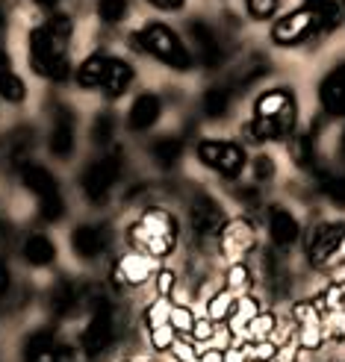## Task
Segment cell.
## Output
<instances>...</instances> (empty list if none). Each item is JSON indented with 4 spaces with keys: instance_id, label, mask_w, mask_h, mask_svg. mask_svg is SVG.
<instances>
[{
    "instance_id": "obj_1",
    "label": "cell",
    "mask_w": 345,
    "mask_h": 362,
    "mask_svg": "<svg viewBox=\"0 0 345 362\" xmlns=\"http://www.w3.org/2000/svg\"><path fill=\"white\" fill-rule=\"evenodd\" d=\"M71 35V21L68 18H50V21L30 35V57L35 74L47 80H65L68 77V59H65V42Z\"/></svg>"
},
{
    "instance_id": "obj_2",
    "label": "cell",
    "mask_w": 345,
    "mask_h": 362,
    "mask_svg": "<svg viewBox=\"0 0 345 362\" xmlns=\"http://www.w3.org/2000/svg\"><path fill=\"white\" fill-rule=\"evenodd\" d=\"M293 124H295V100L289 92L278 88V92H266L257 98L254 124H251V136L257 141L281 139L293 130Z\"/></svg>"
},
{
    "instance_id": "obj_3",
    "label": "cell",
    "mask_w": 345,
    "mask_h": 362,
    "mask_svg": "<svg viewBox=\"0 0 345 362\" xmlns=\"http://www.w3.org/2000/svg\"><path fill=\"white\" fill-rule=\"evenodd\" d=\"M130 239L148 253L151 259H159L171 253L174 242H177V224L169 212L162 209H148L142 215V221L130 230Z\"/></svg>"
},
{
    "instance_id": "obj_4",
    "label": "cell",
    "mask_w": 345,
    "mask_h": 362,
    "mask_svg": "<svg viewBox=\"0 0 345 362\" xmlns=\"http://www.w3.org/2000/svg\"><path fill=\"white\" fill-rule=\"evenodd\" d=\"M133 45L145 53H151V57H157L159 62H166L171 68H180V71H186L192 65V57H189V50L180 45L177 35L166 27V24H148L142 33L133 35Z\"/></svg>"
},
{
    "instance_id": "obj_5",
    "label": "cell",
    "mask_w": 345,
    "mask_h": 362,
    "mask_svg": "<svg viewBox=\"0 0 345 362\" xmlns=\"http://www.w3.org/2000/svg\"><path fill=\"white\" fill-rule=\"evenodd\" d=\"M24 183L27 189L39 197L42 201V212H45V218H60L65 204H62V197H60V189H57V180H53L50 171H45L42 165H27L24 168Z\"/></svg>"
},
{
    "instance_id": "obj_6",
    "label": "cell",
    "mask_w": 345,
    "mask_h": 362,
    "mask_svg": "<svg viewBox=\"0 0 345 362\" xmlns=\"http://www.w3.org/2000/svg\"><path fill=\"white\" fill-rule=\"evenodd\" d=\"M198 156H201L210 168H215L225 177H239L242 165H245V153L242 148L236 144H227V141H201L198 144Z\"/></svg>"
},
{
    "instance_id": "obj_7",
    "label": "cell",
    "mask_w": 345,
    "mask_h": 362,
    "mask_svg": "<svg viewBox=\"0 0 345 362\" xmlns=\"http://www.w3.org/2000/svg\"><path fill=\"white\" fill-rule=\"evenodd\" d=\"M118 174H121V156H118V153L98 159L95 165L83 174V189H86V194L92 197L95 204L103 201L106 192H110V186L118 180Z\"/></svg>"
},
{
    "instance_id": "obj_8",
    "label": "cell",
    "mask_w": 345,
    "mask_h": 362,
    "mask_svg": "<svg viewBox=\"0 0 345 362\" xmlns=\"http://www.w3.org/2000/svg\"><path fill=\"white\" fill-rule=\"evenodd\" d=\"M313 30H316V15L310 9H301V12L286 15L283 21H278L275 30H271V39L278 45H295L304 35H310Z\"/></svg>"
},
{
    "instance_id": "obj_9",
    "label": "cell",
    "mask_w": 345,
    "mask_h": 362,
    "mask_svg": "<svg viewBox=\"0 0 345 362\" xmlns=\"http://www.w3.org/2000/svg\"><path fill=\"white\" fill-rule=\"evenodd\" d=\"M319 100H322V110L328 115L345 118V65L334 68L331 74L324 77V83L319 88Z\"/></svg>"
},
{
    "instance_id": "obj_10",
    "label": "cell",
    "mask_w": 345,
    "mask_h": 362,
    "mask_svg": "<svg viewBox=\"0 0 345 362\" xmlns=\"http://www.w3.org/2000/svg\"><path fill=\"white\" fill-rule=\"evenodd\" d=\"M254 247V227L248 221H230L222 230V250L230 259H242Z\"/></svg>"
},
{
    "instance_id": "obj_11",
    "label": "cell",
    "mask_w": 345,
    "mask_h": 362,
    "mask_svg": "<svg viewBox=\"0 0 345 362\" xmlns=\"http://www.w3.org/2000/svg\"><path fill=\"white\" fill-rule=\"evenodd\" d=\"M189 33H192V42L198 45V53H201V62L207 68H215V65H222V42L215 39V33L204 24V21H192L189 24Z\"/></svg>"
},
{
    "instance_id": "obj_12",
    "label": "cell",
    "mask_w": 345,
    "mask_h": 362,
    "mask_svg": "<svg viewBox=\"0 0 345 362\" xmlns=\"http://www.w3.org/2000/svg\"><path fill=\"white\" fill-rule=\"evenodd\" d=\"M342 236H345V227H342V224H324V227H319V230H316V239H313V245H310V259H313V265H328Z\"/></svg>"
},
{
    "instance_id": "obj_13",
    "label": "cell",
    "mask_w": 345,
    "mask_h": 362,
    "mask_svg": "<svg viewBox=\"0 0 345 362\" xmlns=\"http://www.w3.org/2000/svg\"><path fill=\"white\" fill-rule=\"evenodd\" d=\"M159 112H162V100L157 95H151V92H145V95H139L133 100L130 115H127V124H130V130H148V127L157 124Z\"/></svg>"
},
{
    "instance_id": "obj_14",
    "label": "cell",
    "mask_w": 345,
    "mask_h": 362,
    "mask_svg": "<svg viewBox=\"0 0 345 362\" xmlns=\"http://www.w3.org/2000/svg\"><path fill=\"white\" fill-rule=\"evenodd\" d=\"M189 218H192V227L195 233H215L222 227V209L215 206L207 194H198L192 201V209H189Z\"/></svg>"
},
{
    "instance_id": "obj_15",
    "label": "cell",
    "mask_w": 345,
    "mask_h": 362,
    "mask_svg": "<svg viewBox=\"0 0 345 362\" xmlns=\"http://www.w3.org/2000/svg\"><path fill=\"white\" fill-rule=\"evenodd\" d=\"M74 151V118L68 110H60L57 124L50 130V153L53 156H68Z\"/></svg>"
},
{
    "instance_id": "obj_16",
    "label": "cell",
    "mask_w": 345,
    "mask_h": 362,
    "mask_svg": "<svg viewBox=\"0 0 345 362\" xmlns=\"http://www.w3.org/2000/svg\"><path fill=\"white\" fill-rule=\"evenodd\" d=\"M130 80H133L130 65L121 62V59H110V62H106V74H103L101 88L106 92V98H121L124 88L130 86Z\"/></svg>"
},
{
    "instance_id": "obj_17",
    "label": "cell",
    "mask_w": 345,
    "mask_h": 362,
    "mask_svg": "<svg viewBox=\"0 0 345 362\" xmlns=\"http://www.w3.org/2000/svg\"><path fill=\"white\" fill-rule=\"evenodd\" d=\"M268 227H271V236H275V242L281 245V247H286V245H293L295 239H298V221L289 215L286 209H271V215H268Z\"/></svg>"
},
{
    "instance_id": "obj_18",
    "label": "cell",
    "mask_w": 345,
    "mask_h": 362,
    "mask_svg": "<svg viewBox=\"0 0 345 362\" xmlns=\"http://www.w3.org/2000/svg\"><path fill=\"white\" fill-rule=\"evenodd\" d=\"M154 271H157V262H154L151 257H127V259L118 265V280L139 286V283L148 280Z\"/></svg>"
},
{
    "instance_id": "obj_19",
    "label": "cell",
    "mask_w": 345,
    "mask_h": 362,
    "mask_svg": "<svg viewBox=\"0 0 345 362\" xmlns=\"http://www.w3.org/2000/svg\"><path fill=\"white\" fill-rule=\"evenodd\" d=\"M201 106H204V115H207V118H213V121L225 118L227 110H230V88H225V86H213V88H207Z\"/></svg>"
},
{
    "instance_id": "obj_20",
    "label": "cell",
    "mask_w": 345,
    "mask_h": 362,
    "mask_svg": "<svg viewBox=\"0 0 345 362\" xmlns=\"http://www.w3.org/2000/svg\"><path fill=\"white\" fill-rule=\"evenodd\" d=\"M106 57H89L80 68H77V83L83 86V88H95V86H101L103 83V74H106Z\"/></svg>"
},
{
    "instance_id": "obj_21",
    "label": "cell",
    "mask_w": 345,
    "mask_h": 362,
    "mask_svg": "<svg viewBox=\"0 0 345 362\" xmlns=\"http://www.w3.org/2000/svg\"><path fill=\"white\" fill-rule=\"evenodd\" d=\"M180 153H183V141L180 139H157L154 144H151V156L159 162L162 168H171L174 162L180 159Z\"/></svg>"
},
{
    "instance_id": "obj_22",
    "label": "cell",
    "mask_w": 345,
    "mask_h": 362,
    "mask_svg": "<svg viewBox=\"0 0 345 362\" xmlns=\"http://www.w3.org/2000/svg\"><path fill=\"white\" fill-rule=\"evenodd\" d=\"M101 247H103L101 230H95V227H80V230L74 233V250L83 253V257H95Z\"/></svg>"
},
{
    "instance_id": "obj_23",
    "label": "cell",
    "mask_w": 345,
    "mask_h": 362,
    "mask_svg": "<svg viewBox=\"0 0 345 362\" xmlns=\"http://www.w3.org/2000/svg\"><path fill=\"white\" fill-rule=\"evenodd\" d=\"M298 345L301 348H307V351H316V348H322V339H324V333H322V318H313V321H304V324H298Z\"/></svg>"
},
{
    "instance_id": "obj_24",
    "label": "cell",
    "mask_w": 345,
    "mask_h": 362,
    "mask_svg": "<svg viewBox=\"0 0 345 362\" xmlns=\"http://www.w3.org/2000/svg\"><path fill=\"white\" fill-rule=\"evenodd\" d=\"M24 257L33 262V265H47L53 259V245L45 239V236H33L24 247Z\"/></svg>"
},
{
    "instance_id": "obj_25",
    "label": "cell",
    "mask_w": 345,
    "mask_h": 362,
    "mask_svg": "<svg viewBox=\"0 0 345 362\" xmlns=\"http://www.w3.org/2000/svg\"><path fill=\"white\" fill-rule=\"evenodd\" d=\"M233 303H236V300H233V295L227 292V288H225V292H219V295L210 300V306H207V321H213V324L227 321L230 313H233Z\"/></svg>"
},
{
    "instance_id": "obj_26",
    "label": "cell",
    "mask_w": 345,
    "mask_h": 362,
    "mask_svg": "<svg viewBox=\"0 0 345 362\" xmlns=\"http://www.w3.org/2000/svg\"><path fill=\"white\" fill-rule=\"evenodd\" d=\"M24 95H27L24 83L18 80L12 71H0V98H6V100H12V103H21Z\"/></svg>"
},
{
    "instance_id": "obj_27",
    "label": "cell",
    "mask_w": 345,
    "mask_h": 362,
    "mask_svg": "<svg viewBox=\"0 0 345 362\" xmlns=\"http://www.w3.org/2000/svg\"><path fill=\"white\" fill-rule=\"evenodd\" d=\"M266 74H268V62L263 57H254V59H248L242 65V74L236 77V86H251V83H257Z\"/></svg>"
},
{
    "instance_id": "obj_28",
    "label": "cell",
    "mask_w": 345,
    "mask_h": 362,
    "mask_svg": "<svg viewBox=\"0 0 345 362\" xmlns=\"http://www.w3.org/2000/svg\"><path fill=\"white\" fill-rule=\"evenodd\" d=\"M98 15L103 18L106 24L124 21V15H127V0H101V4H98Z\"/></svg>"
},
{
    "instance_id": "obj_29",
    "label": "cell",
    "mask_w": 345,
    "mask_h": 362,
    "mask_svg": "<svg viewBox=\"0 0 345 362\" xmlns=\"http://www.w3.org/2000/svg\"><path fill=\"white\" fill-rule=\"evenodd\" d=\"M289 153H293V159L298 162V165H310L313 162V144H310V139L307 136H295L293 141H289Z\"/></svg>"
},
{
    "instance_id": "obj_30",
    "label": "cell",
    "mask_w": 345,
    "mask_h": 362,
    "mask_svg": "<svg viewBox=\"0 0 345 362\" xmlns=\"http://www.w3.org/2000/svg\"><path fill=\"white\" fill-rule=\"evenodd\" d=\"M113 133H115V121H113V115L110 112H101L98 118H95V127H92V139H95V144H106L113 139Z\"/></svg>"
},
{
    "instance_id": "obj_31",
    "label": "cell",
    "mask_w": 345,
    "mask_h": 362,
    "mask_svg": "<svg viewBox=\"0 0 345 362\" xmlns=\"http://www.w3.org/2000/svg\"><path fill=\"white\" fill-rule=\"evenodd\" d=\"M171 310H174V306L169 303V298H159L154 306H148V324H151V330L154 327H162V324H169Z\"/></svg>"
},
{
    "instance_id": "obj_32",
    "label": "cell",
    "mask_w": 345,
    "mask_h": 362,
    "mask_svg": "<svg viewBox=\"0 0 345 362\" xmlns=\"http://www.w3.org/2000/svg\"><path fill=\"white\" fill-rule=\"evenodd\" d=\"M169 324L174 327V333H183V336H186V333H192V327H195V315L186 310V306H174Z\"/></svg>"
},
{
    "instance_id": "obj_33",
    "label": "cell",
    "mask_w": 345,
    "mask_h": 362,
    "mask_svg": "<svg viewBox=\"0 0 345 362\" xmlns=\"http://www.w3.org/2000/svg\"><path fill=\"white\" fill-rule=\"evenodd\" d=\"M322 189H324V194H328L336 206H345V177H324Z\"/></svg>"
},
{
    "instance_id": "obj_34",
    "label": "cell",
    "mask_w": 345,
    "mask_h": 362,
    "mask_svg": "<svg viewBox=\"0 0 345 362\" xmlns=\"http://www.w3.org/2000/svg\"><path fill=\"white\" fill-rule=\"evenodd\" d=\"M174 339H177V333H174L171 324H162V327H154L151 330V345L157 351H169L174 345Z\"/></svg>"
},
{
    "instance_id": "obj_35",
    "label": "cell",
    "mask_w": 345,
    "mask_h": 362,
    "mask_svg": "<svg viewBox=\"0 0 345 362\" xmlns=\"http://www.w3.org/2000/svg\"><path fill=\"white\" fill-rule=\"evenodd\" d=\"M298 339H286V341H281L278 345V351H275V362H295L298 359Z\"/></svg>"
},
{
    "instance_id": "obj_36",
    "label": "cell",
    "mask_w": 345,
    "mask_h": 362,
    "mask_svg": "<svg viewBox=\"0 0 345 362\" xmlns=\"http://www.w3.org/2000/svg\"><path fill=\"white\" fill-rule=\"evenodd\" d=\"M248 277H251L248 268H245L242 262H236V265L227 271V286H230V288H242V286L248 283Z\"/></svg>"
},
{
    "instance_id": "obj_37",
    "label": "cell",
    "mask_w": 345,
    "mask_h": 362,
    "mask_svg": "<svg viewBox=\"0 0 345 362\" xmlns=\"http://www.w3.org/2000/svg\"><path fill=\"white\" fill-rule=\"evenodd\" d=\"M192 339L198 345H204V341L213 339V321H204V318H195V327H192Z\"/></svg>"
},
{
    "instance_id": "obj_38",
    "label": "cell",
    "mask_w": 345,
    "mask_h": 362,
    "mask_svg": "<svg viewBox=\"0 0 345 362\" xmlns=\"http://www.w3.org/2000/svg\"><path fill=\"white\" fill-rule=\"evenodd\" d=\"M278 0H248V9L254 18H268L271 12H275Z\"/></svg>"
},
{
    "instance_id": "obj_39",
    "label": "cell",
    "mask_w": 345,
    "mask_h": 362,
    "mask_svg": "<svg viewBox=\"0 0 345 362\" xmlns=\"http://www.w3.org/2000/svg\"><path fill=\"white\" fill-rule=\"evenodd\" d=\"M157 288H159V298L171 295V288H174V274L171 271H157Z\"/></svg>"
},
{
    "instance_id": "obj_40",
    "label": "cell",
    "mask_w": 345,
    "mask_h": 362,
    "mask_svg": "<svg viewBox=\"0 0 345 362\" xmlns=\"http://www.w3.org/2000/svg\"><path fill=\"white\" fill-rule=\"evenodd\" d=\"M271 174H275V165H271L268 156H260L257 162H254V177H257V180H268Z\"/></svg>"
},
{
    "instance_id": "obj_41",
    "label": "cell",
    "mask_w": 345,
    "mask_h": 362,
    "mask_svg": "<svg viewBox=\"0 0 345 362\" xmlns=\"http://www.w3.org/2000/svg\"><path fill=\"white\" fill-rule=\"evenodd\" d=\"M195 351H198V359L201 362H225V351L222 348H207V351L195 348Z\"/></svg>"
},
{
    "instance_id": "obj_42",
    "label": "cell",
    "mask_w": 345,
    "mask_h": 362,
    "mask_svg": "<svg viewBox=\"0 0 345 362\" xmlns=\"http://www.w3.org/2000/svg\"><path fill=\"white\" fill-rule=\"evenodd\" d=\"M225 362H248V359H245V354H242L239 345H233V348L225 351Z\"/></svg>"
},
{
    "instance_id": "obj_43",
    "label": "cell",
    "mask_w": 345,
    "mask_h": 362,
    "mask_svg": "<svg viewBox=\"0 0 345 362\" xmlns=\"http://www.w3.org/2000/svg\"><path fill=\"white\" fill-rule=\"evenodd\" d=\"M339 262H345V236L339 239V245H336V250H334V257H331L328 265H339Z\"/></svg>"
},
{
    "instance_id": "obj_44",
    "label": "cell",
    "mask_w": 345,
    "mask_h": 362,
    "mask_svg": "<svg viewBox=\"0 0 345 362\" xmlns=\"http://www.w3.org/2000/svg\"><path fill=\"white\" fill-rule=\"evenodd\" d=\"M180 4H183V0H159L157 6H159V9H177Z\"/></svg>"
},
{
    "instance_id": "obj_45",
    "label": "cell",
    "mask_w": 345,
    "mask_h": 362,
    "mask_svg": "<svg viewBox=\"0 0 345 362\" xmlns=\"http://www.w3.org/2000/svg\"><path fill=\"white\" fill-rule=\"evenodd\" d=\"M6 65H9V57H6V50L0 47V71H6Z\"/></svg>"
},
{
    "instance_id": "obj_46",
    "label": "cell",
    "mask_w": 345,
    "mask_h": 362,
    "mask_svg": "<svg viewBox=\"0 0 345 362\" xmlns=\"http://www.w3.org/2000/svg\"><path fill=\"white\" fill-rule=\"evenodd\" d=\"M4 24H6V18H4V9H0V30H4Z\"/></svg>"
},
{
    "instance_id": "obj_47",
    "label": "cell",
    "mask_w": 345,
    "mask_h": 362,
    "mask_svg": "<svg viewBox=\"0 0 345 362\" xmlns=\"http://www.w3.org/2000/svg\"><path fill=\"white\" fill-rule=\"evenodd\" d=\"M39 4H53V0H39Z\"/></svg>"
}]
</instances>
